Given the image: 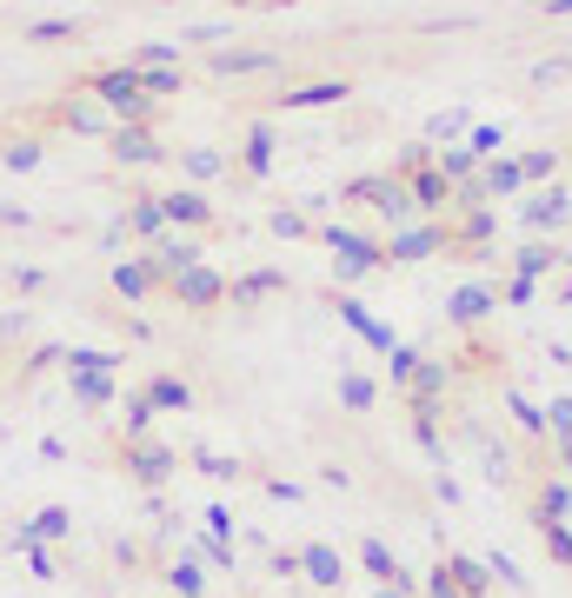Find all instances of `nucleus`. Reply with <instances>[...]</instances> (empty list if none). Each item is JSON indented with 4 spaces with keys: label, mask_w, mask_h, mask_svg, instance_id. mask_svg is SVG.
<instances>
[{
    "label": "nucleus",
    "mask_w": 572,
    "mask_h": 598,
    "mask_svg": "<svg viewBox=\"0 0 572 598\" xmlns=\"http://www.w3.org/2000/svg\"><path fill=\"white\" fill-rule=\"evenodd\" d=\"M347 194H353V200H366L380 220H393V233L420 220V207H413V187H406L399 174H366V180H353Z\"/></svg>",
    "instance_id": "obj_1"
},
{
    "label": "nucleus",
    "mask_w": 572,
    "mask_h": 598,
    "mask_svg": "<svg viewBox=\"0 0 572 598\" xmlns=\"http://www.w3.org/2000/svg\"><path fill=\"white\" fill-rule=\"evenodd\" d=\"M326 246H334V273H340V286H360L373 267H386V246L366 239V233H353V226H326Z\"/></svg>",
    "instance_id": "obj_2"
},
{
    "label": "nucleus",
    "mask_w": 572,
    "mask_h": 598,
    "mask_svg": "<svg viewBox=\"0 0 572 598\" xmlns=\"http://www.w3.org/2000/svg\"><path fill=\"white\" fill-rule=\"evenodd\" d=\"M94 101H101L120 127H127V120H147V107H153V101L140 94V73H133V67H107V73H94Z\"/></svg>",
    "instance_id": "obj_3"
},
{
    "label": "nucleus",
    "mask_w": 572,
    "mask_h": 598,
    "mask_svg": "<svg viewBox=\"0 0 572 598\" xmlns=\"http://www.w3.org/2000/svg\"><path fill=\"white\" fill-rule=\"evenodd\" d=\"M440 246H446V226L413 220V226H399V233L386 239V260H393V267H420V260H433Z\"/></svg>",
    "instance_id": "obj_4"
},
{
    "label": "nucleus",
    "mask_w": 572,
    "mask_h": 598,
    "mask_svg": "<svg viewBox=\"0 0 572 598\" xmlns=\"http://www.w3.org/2000/svg\"><path fill=\"white\" fill-rule=\"evenodd\" d=\"M207 260V253H200V239L194 233H160L153 239V253H147V267H153V280H174V273H187V267H200Z\"/></svg>",
    "instance_id": "obj_5"
},
{
    "label": "nucleus",
    "mask_w": 572,
    "mask_h": 598,
    "mask_svg": "<svg viewBox=\"0 0 572 598\" xmlns=\"http://www.w3.org/2000/svg\"><path fill=\"white\" fill-rule=\"evenodd\" d=\"M520 220L533 226V239H546V233H559V226L572 220V207H565V194H559V180H552V187H533V194L520 200Z\"/></svg>",
    "instance_id": "obj_6"
},
{
    "label": "nucleus",
    "mask_w": 572,
    "mask_h": 598,
    "mask_svg": "<svg viewBox=\"0 0 572 598\" xmlns=\"http://www.w3.org/2000/svg\"><path fill=\"white\" fill-rule=\"evenodd\" d=\"M167 286H174V300H180V306H194V313H207V306H220V300H226V280H220L207 260H200V267H187V273H174Z\"/></svg>",
    "instance_id": "obj_7"
},
{
    "label": "nucleus",
    "mask_w": 572,
    "mask_h": 598,
    "mask_svg": "<svg viewBox=\"0 0 572 598\" xmlns=\"http://www.w3.org/2000/svg\"><path fill=\"white\" fill-rule=\"evenodd\" d=\"M174 466H180L174 446H160V439H133V446H127V472H133L140 485H167Z\"/></svg>",
    "instance_id": "obj_8"
},
{
    "label": "nucleus",
    "mask_w": 572,
    "mask_h": 598,
    "mask_svg": "<svg viewBox=\"0 0 572 598\" xmlns=\"http://www.w3.org/2000/svg\"><path fill=\"white\" fill-rule=\"evenodd\" d=\"M340 326H347V332H360L373 353H393V347H399L393 326H380V319H373V306H366V300H353V293H340Z\"/></svg>",
    "instance_id": "obj_9"
},
{
    "label": "nucleus",
    "mask_w": 572,
    "mask_h": 598,
    "mask_svg": "<svg viewBox=\"0 0 572 598\" xmlns=\"http://www.w3.org/2000/svg\"><path fill=\"white\" fill-rule=\"evenodd\" d=\"M486 313H500V293H493V286L466 280V286H453V293H446V319H453V326H479Z\"/></svg>",
    "instance_id": "obj_10"
},
{
    "label": "nucleus",
    "mask_w": 572,
    "mask_h": 598,
    "mask_svg": "<svg viewBox=\"0 0 572 598\" xmlns=\"http://www.w3.org/2000/svg\"><path fill=\"white\" fill-rule=\"evenodd\" d=\"M114 160H120V166H153V160H160V146H153V127H147V120H127V127H114Z\"/></svg>",
    "instance_id": "obj_11"
},
{
    "label": "nucleus",
    "mask_w": 572,
    "mask_h": 598,
    "mask_svg": "<svg viewBox=\"0 0 572 598\" xmlns=\"http://www.w3.org/2000/svg\"><path fill=\"white\" fill-rule=\"evenodd\" d=\"M160 213H167V226H174V233H194V226H207V213H213V207H207L194 187H174V194H160Z\"/></svg>",
    "instance_id": "obj_12"
},
{
    "label": "nucleus",
    "mask_w": 572,
    "mask_h": 598,
    "mask_svg": "<svg viewBox=\"0 0 572 598\" xmlns=\"http://www.w3.org/2000/svg\"><path fill=\"white\" fill-rule=\"evenodd\" d=\"M479 194H486V200H513V194H526L520 160H500V153H493V160L479 166Z\"/></svg>",
    "instance_id": "obj_13"
},
{
    "label": "nucleus",
    "mask_w": 572,
    "mask_h": 598,
    "mask_svg": "<svg viewBox=\"0 0 572 598\" xmlns=\"http://www.w3.org/2000/svg\"><path fill=\"white\" fill-rule=\"evenodd\" d=\"M446 578H453L459 598H486V591H493V572H486V559H472V552H453L446 559Z\"/></svg>",
    "instance_id": "obj_14"
},
{
    "label": "nucleus",
    "mask_w": 572,
    "mask_h": 598,
    "mask_svg": "<svg viewBox=\"0 0 572 598\" xmlns=\"http://www.w3.org/2000/svg\"><path fill=\"white\" fill-rule=\"evenodd\" d=\"M21 539H34V546H54V539H73V512H67V505H40L34 519L21 526Z\"/></svg>",
    "instance_id": "obj_15"
},
{
    "label": "nucleus",
    "mask_w": 572,
    "mask_h": 598,
    "mask_svg": "<svg viewBox=\"0 0 572 598\" xmlns=\"http://www.w3.org/2000/svg\"><path fill=\"white\" fill-rule=\"evenodd\" d=\"M60 120H67L73 133H107V140H114V127H120V120H114L94 94H87V101H67V107H60Z\"/></svg>",
    "instance_id": "obj_16"
},
{
    "label": "nucleus",
    "mask_w": 572,
    "mask_h": 598,
    "mask_svg": "<svg viewBox=\"0 0 572 598\" xmlns=\"http://www.w3.org/2000/svg\"><path fill=\"white\" fill-rule=\"evenodd\" d=\"M406 187H413V207H420V213H440V207H453V180L440 174V166H420V174L406 180Z\"/></svg>",
    "instance_id": "obj_17"
},
{
    "label": "nucleus",
    "mask_w": 572,
    "mask_h": 598,
    "mask_svg": "<svg viewBox=\"0 0 572 598\" xmlns=\"http://www.w3.org/2000/svg\"><path fill=\"white\" fill-rule=\"evenodd\" d=\"M559 260H565V253H559L552 239H526V246L513 253V273H520V280H546Z\"/></svg>",
    "instance_id": "obj_18"
},
{
    "label": "nucleus",
    "mask_w": 572,
    "mask_h": 598,
    "mask_svg": "<svg viewBox=\"0 0 572 598\" xmlns=\"http://www.w3.org/2000/svg\"><path fill=\"white\" fill-rule=\"evenodd\" d=\"M300 572H306L319 591H334V585L347 578V565H340V552H334V546H306V552H300Z\"/></svg>",
    "instance_id": "obj_19"
},
{
    "label": "nucleus",
    "mask_w": 572,
    "mask_h": 598,
    "mask_svg": "<svg viewBox=\"0 0 572 598\" xmlns=\"http://www.w3.org/2000/svg\"><path fill=\"white\" fill-rule=\"evenodd\" d=\"M360 565H366V572H373L380 585H399V591L413 585V578H406V565L393 559V546H386V539H366V546H360Z\"/></svg>",
    "instance_id": "obj_20"
},
{
    "label": "nucleus",
    "mask_w": 572,
    "mask_h": 598,
    "mask_svg": "<svg viewBox=\"0 0 572 598\" xmlns=\"http://www.w3.org/2000/svg\"><path fill=\"white\" fill-rule=\"evenodd\" d=\"M267 67H273L267 47H220V54H213V73H226V80H233V73H267Z\"/></svg>",
    "instance_id": "obj_21"
},
{
    "label": "nucleus",
    "mask_w": 572,
    "mask_h": 598,
    "mask_svg": "<svg viewBox=\"0 0 572 598\" xmlns=\"http://www.w3.org/2000/svg\"><path fill=\"white\" fill-rule=\"evenodd\" d=\"M280 286H287V273H273V267H267V273L233 280V286H226V300H233V306H260V300H267V293H280Z\"/></svg>",
    "instance_id": "obj_22"
},
{
    "label": "nucleus",
    "mask_w": 572,
    "mask_h": 598,
    "mask_svg": "<svg viewBox=\"0 0 572 598\" xmlns=\"http://www.w3.org/2000/svg\"><path fill=\"white\" fill-rule=\"evenodd\" d=\"M147 399H153V412H187V406H194V386L174 379V373H160V379L147 386Z\"/></svg>",
    "instance_id": "obj_23"
},
{
    "label": "nucleus",
    "mask_w": 572,
    "mask_h": 598,
    "mask_svg": "<svg viewBox=\"0 0 572 598\" xmlns=\"http://www.w3.org/2000/svg\"><path fill=\"white\" fill-rule=\"evenodd\" d=\"M153 286H160V280H153L147 260H120V267H114V293H120V300H147Z\"/></svg>",
    "instance_id": "obj_24"
},
{
    "label": "nucleus",
    "mask_w": 572,
    "mask_h": 598,
    "mask_svg": "<svg viewBox=\"0 0 572 598\" xmlns=\"http://www.w3.org/2000/svg\"><path fill=\"white\" fill-rule=\"evenodd\" d=\"M493 226H500L493 213H486V207H472V213H466V220H459V226L446 233V246H472V253H479L486 239H493Z\"/></svg>",
    "instance_id": "obj_25"
},
{
    "label": "nucleus",
    "mask_w": 572,
    "mask_h": 598,
    "mask_svg": "<svg viewBox=\"0 0 572 598\" xmlns=\"http://www.w3.org/2000/svg\"><path fill=\"white\" fill-rule=\"evenodd\" d=\"M572 512V479H546L539 485V526H565Z\"/></svg>",
    "instance_id": "obj_26"
},
{
    "label": "nucleus",
    "mask_w": 572,
    "mask_h": 598,
    "mask_svg": "<svg viewBox=\"0 0 572 598\" xmlns=\"http://www.w3.org/2000/svg\"><path fill=\"white\" fill-rule=\"evenodd\" d=\"M446 399V366H427L420 360V373H413V412H433Z\"/></svg>",
    "instance_id": "obj_27"
},
{
    "label": "nucleus",
    "mask_w": 572,
    "mask_h": 598,
    "mask_svg": "<svg viewBox=\"0 0 572 598\" xmlns=\"http://www.w3.org/2000/svg\"><path fill=\"white\" fill-rule=\"evenodd\" d=\"M273 153H280V146H273V127L254 120V127H247V174H273Z\"/></svg>",
    "instance_id": "obj_28"
},
{
    "label": "nucleus",
    "mask_w": 572,
    "mask_h": 598,
    "mask_svg": "<svg viewBox=\"0 0 572 598\" xmlns=\"http://www.w3.org/2000/svg\"><path fill=\"white\" fill-rule=\"evenodd\" d=\"M180 166H187V180H220V174H226V153H220V146H187Z\"/></svg>",
    "instance_id": "obj_29"
},
{
    "label": "nucleus",
    "mask_w": 572,
    "mask_h": 598,
    "mask_svg": "<svg viewBox=\"0 0 572 598\" xmlns=\"http://www.w3.org/2000/svg\"><path fill=\"white\" fill-rule=\"evenodd\" d=\"M433 166H440V174H446V180L459 187V180H472V174H479V166H486V160H479V153H472V146L459 140V146H446V153H440Z\"/></svg>",
    "instance_id": "obj_30"
},
{
    "label": "nucleus",
    "mask_w": 572,
    "mask_h": 598,
    "mask_svg": "<svg viewBox=\"0 0 572 598\" xmlns=\"http://www.w3.org/2000/svg\"><path fill=\"white\" fill-rule=\"evenodd\" d=\"M340 406H347V412H373V406H380V386H373L366 373H340Z\"/></svg>",
    "instance_id": "obj_31"
},
{
    "label": "nucleus",
    "mask_w": 572,
    "mask_h": 598,
    "mask_svg": "<svg viewBox=\"0 0 572 598\" xmlns=\"http://www.w3.org/2000/svg\"><path fill=\"white\" fill-rule=\"evenodd\" d=\"M127 233H140V239H160V233H167L160 200H133V207H127Z\"/></svg>",
    "instance_id": "obj_32"
},
{
    "label": "nucleus",
    "mask_w": 572,
    "mask_h": 598,
    "mask_svg": "<svg viewBox=\"0 0 572 598\" xmlns=\"http://www.w3.org/2000/svg\"><path fill=\"white\" fill-rule=\"evenodd\" d=\"M334 101H347V87H340V80H313V87H293L280 107H334Z\"/></svg>",
    "instance_id": "obj_33"
},
{
    "label": "nucleus",
    "mask_w": 572,
    "mask_h": 598,
    "mask_svg": "<svg viewBox=\"0 0 572 598\" xmlns=\"http://www.w3.org/2000/svg\"><path fill=\"white\" fill-rule=\"evenodd\" d=\"M466 133H472L466 107H446V114H433V120H427V140H446V146H459Z\"/></svg>",
    "instance_id": "obj_34"
},
{
    "label": "nucleus",
    "mask_w": 572,
    "mask_h": 598,
    "mask_svg": "<svg viewBox=\"0 0 572 598\" xmlns=\"http://www.w3.org/2000/svg\"><path fill=\"white\" fill-rule=\"evenodd\" d=\"M133 73H140V94H147V101L180 94V67H133Z\"/></svg>",
    "instance_id": "obj_35"
},
{
    "label": "nucleus",
    "mask_w": 572,
    "mask_h": 598,
    "mask_svg": "<svg viewBox=\"0 0 572 598\" xmlns=\"http://www.w3.org/2000/svg\"><path fill=\"white\" fill-rule=\"evenodd\" d=\"M73 399L80 406H114V373H73Z\"/></svg>",
    "instance_id": "obj_36"
},
{
    "label": "nucleus",
    "mask_w": 572,
    "mask_h": 598,
    "mask_svg": "<svg viewBox=\"0 0 572 598\" xmlns=\"http://www.w3.org/2000/svg\"><path fill=\"white\" fill-rule=\"evenodd\" d=\"M167 585H174L180 598H207V572H200V559H180V565L167 572Z\"/></svg>",
    "instance_id": "obj_37"
},
{
    "label": "nucleus",
    "mask_w": 572,
    "mask_h": 598,
    "mask_svg": "<svg viewBox=\"0 0 572 598\" xmlns=\"http://www.w3.org/2000/svg\"><path fill=\"white\" fill-rule=\"evenodd\" d=\"M552 166H559V153H552V146L520 153V174H526V187H546V180H552Z\"/></svg>",
    "instance_id": "obj_38"
},
{
    "label": "nucleus",
    "mask_w": 572,
    "mask_h": 598,
    "mask_svg": "<svg viewBox=\"0 0 572 598\" xmlns=\"http://www.w3.org/2000/svg\"><path fill=\"white\" fill-rule=\"evenodd\" d=\"M67 366H73V373H114V366H120V353H101V347H73V353H67Z\"/></svg>",
    "instance_id": "obj_39"
},
{
    "label": "nucleus",
    "mask_w": 572,
    "mask_h": 598,
    "mask_svg": "<svg viewBox=\"0 0 572 598\" xmlns=\"http://www.w3.org/2000/svg\"><path fill=\"white\" fill-rule=\"evenodd\" d=\"M546 433H552V446L572 439V392H559V399L546 406Z\"/></svg>",
    "instance_id": "obj_40"
},
{
    "label": "nucleus",
    "mask_w": 572,
    "mask_h": 598,
    "mask_svg": "<svg viewBox=\"0 0 572 598\" xmlns=\"http://www.w3.org/2000/svg\"><path fill=\"white\" fill-rule=\"evenodd\" d=\"M386 360H393V386H413V373H420V347H406V339H399Z\"/></svg>",
    "instance_id": "obj_41"
},
{
    "label": "nucleus",
    "mask_w": 572,
    "mask_h": 598,
    "mask_svg": "<svg viewBox=\"0 0 572 598\" xmlns=\"http://www.w3.org/2000/svg\"><path fill=\"white\" fill-rule=\"evenodd\" d=\"M187 559H200V565H213V572H233V546H220V539H194Z\"/></svg>",
    "instance_id": "obj_42"
},
{
    "label": "nucleus",
    "mask_w": 572,
    "mask_h": 598,
    "mask_svg": "<svg viewBox=\"0 0 572 598\" xmlns=\"http://www.w3.org/2000/svg\"><path fill=\"white\" fill-rule=\"evenodd\" d=\"M147 425H153V399L133 392V399H127V439H147Z\"/></svg>",
    "instance_id": "obj_43"
},
{
    "label": "nucleus",
    "mask_w": 572,
    "mask_h": 598,
    "mask_svg": "<svg viewBox=\"0 0 572 598\" xmlns=\"http://www.w3.org/2000/svg\"><path fill=\"white\" fill-rule=\"evenodd\" d=\"M506 406H513V419L526 425V433H546V406H533L526 392H506Z\"/></svg>",
    "instance_id": "obj_44"
},
{
    "label": "nucleus",
    "mask_w": 572,
    "mask_h": 598,
    "mask_svg": "<svg viewBox=\"0 0 572 598\" xmlns=\"http://www.w3.org/2000/svg\"><path fill=\"white\" fill-rule=\"evenodd\" d=\"M267 226L280 233V239H306L313 226H306V213H293V207H280V213H267Z\"/></svg>",
    "instance_id": "obj_45"
},
{
    "label": "nucleus",
    "mask_w": 572,
    "mask_h": 598,
    "mask_svg": "<svg viewBox=\"0 0 572 598\" xmlns=\"http://www.w3.org/2000/svg\"><path fill=\"white\" fill-rule=\"evenodd\" d=\"M180 60V47H167V40H147V47H133V67H174Z\"/></svg>",
    "instance_id": "obj_46"
},
{
    "label": "nucleus",
    "mask_w": 572,
    "mask_h": 598,
    "mask_svg": "<svg viewBox=\"0 0 572 598\" xmlns=\"http://www.w3.org/2000/svg\"><path fill=\"white\" fill-rule=\"evenodd\" d=\"M0 160H8L14 174H34V166H40V140H14L8 153H0Z\"/></svg>",
    "instance_id": "obj_47"
},
{
    "label": "nucleus",
    "mask_w": 572,
    "mask_h": 598,
    "mask_svg": "<svg viewBox=\"0 0 572 598\" xmlns=\"http://www.w3.org/2000/svg\"><path fill=\"white\" fill-rule=\"evenodd\" d=\"M486 572H493V585H526V572H520L513 552H493V559H486Z\"/></svg>",
    "instance_id": "obj_48"
},
{
    "label": "nucleus",
    "mask_w": 572,
    "mask_h": 598,
    "mask_svg": "<svg viewBox=\"0 0 572 598\" xmlns=\"http://www.w3.org/2000/svg\"><path fill=\"white\" fill-rule=\"evenodd\" d=\"M21 546V559H27V572L34 578H54V559H47V546H34V539H14Z\"/></svg>",
    "instance_id": "obj_49"
},
{
    "label": "nucleus",
    "mask_w": 572,
    "mask_h": 598,
    "mask_svg": "<svg viewBox=\"0 0 572 598\" xmlns=\"http://www.w3.org/2000/svg\"><path fill=\"white\" fill-rule=\"evenodd\" d=\"M207 539L233 546V512H226V505H207Z\"/></svg>",
    "instance_id": "obj_50"
},
{
    "label": "nucleus",
    "mask_w": 572,
    "mask_h": 598,
    "mask_svg": "<svg viewBox=\"0 0 572 598\" xmlns=\"http://www.w3.org/2000/svg\"><path fill=\"white\" fill-rule=\"evenodd\" d=\"M572 73V54H559V60H539L533 67V87H552V80H565Z\"/></svg>",
    "instance_id": "obj_51"
},
{
    "label": "nucleus",
    "mask_w": 572,
    "mask_h": 598,
    "mask_svg": "<svg viewBox=\"0 0 572 598\" xmlns=\"http://www.w3.org/2000/svg\"><path fill=\"white\" fill-rule=\"evenodd\" d=\"M194 466H200V472H207V479H233V472H240V466H233V459H220V453H207V446H200V453H194Z\"/></svg>",
    "instance_id": "obj_52"
},
{
    "label": "nucleus",
    "mask_w": 572,
    "mask_h": 598,
    "mask_svg": "<svg viewBox=\"0 0 572 598\" xmlns=\"http://www.w3.org/2000/svg\"><path fill=\"white\" fill-rule=\"evenodd\" d=\"M539 532H546V552H552L559 565H572V532H565V526H539Z\"/></svg>",
    "instance_id": "obj_53"
},
{
    "label": "nucleus",
    "mask_w": 572,
    "mask_h": 598,
    "mask_svg": "<svg viewBox=\"0 0 572 598\" xmlns=\"http://www.w3.org/2000/svg\"><path fill=\"white\" fill-rule=\"evenodd\" d=\"M73 34V21H34L27 27V40H67Z\"/></svg>",
    "instance_id": "obj_54"
},
{
    "label": "nucleus",
    "mask_w": 572,
    "mask_h": 598,
    "mask_svg": "<svg viewBox=\"0 0 572 598\" xmlns=\"http://www.w3.org/2000/svg\"><path fill=\"white\" fill-rule=\"evenodd\" d=\"M533 293H539V280H520V273L506 280V300H513V306H533Z\"/></svg>",
    "instance_id": "obj_55"
},
{
    "label": "nucleus",
    "mask_w": 572,
    "mask_h": 598,
    "mask_svg": "<svg viewBox=\"0 0 572 598\" xmlns=\"http://www.w3.org/2000/svg\"><path fill=\"white\" fill-rule=\"evenodd\" d=\"M60 360H67V353H60V347H40V353H34V360H27V373H47V366H60Z\"/></svg>",
    "instance_id": "obj_56"
},
{
    "label": "nucleus",
    "mask_w": 572,
    "mask_h": 598,
    "mask_svg": "<svg viewBox=\"0 0 572 598\" xmlns=\"http://www.w3.org/2000/svg\"><path fill=\"white\" fill-rule=\"evenodd\" d=\"M273 572L280 578H300V552H273Z\"/></svg>",
    "instance_id": "obj_57"
},
{
    "label": "nucleus",
    "mask_w": 572,
    "mask_h": 598,
    "mask_svg": "<svg viewBox=\"0 0 572 598\" xmlns=\"http://www.w3.org/2000/svg\"><path fill=\"white\" fill-rule=\"evenodd\" d=\"M546 14L552 21H572V0H546Z\"/></svg>",
    "instance_id": "obj_58"
},
{
    "label": "nucleus",
    "mask_w": 572,
    "mask_h": 598,
    "mask_svg": "<svg viewBox=\"0 0 572 598\" xmlns=\"http://www.w3.org/2000/svg\"><path fill=\"white\" fill-rule=\"evenodd\" d=\"M373 598H406V591H399V585H380V591H373Z\"/></svg>",
    "instance_id": "obj_59"
},
{
    "label": "nucleus",
    "mask_w": 572,
    "mask_h": 598,
    "mask_svg": "<svg viewBox=\"0 0 572 598\" xmlns=\"http://www.w3.org/2000/svg\"><path fill=\"white\" fill-rule=\"evenodd\" d=\"M565 306H572V280H565Z\"/></svg>",
    "instance_id": "obj_60"
}]
</instances>
